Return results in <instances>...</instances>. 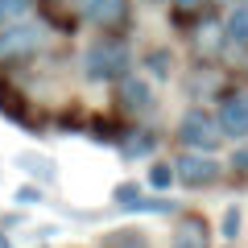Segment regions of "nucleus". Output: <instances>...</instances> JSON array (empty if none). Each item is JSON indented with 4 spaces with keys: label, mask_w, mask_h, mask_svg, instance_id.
Returning a JSON list of instances; mask_svg holds the SVG:
<instances>
[{
    "label": "nucleus",
    "mask_w": 248,
    "mask_h": 248,
    "mask_svg": "<svg viewBox=\"0 0 248 248\" xmlns=\"http://www.w3.org/2000/svg\"><path fill=\"white\" fill-rule=\"evenodd\" d=\"M75 66H79L83 83H91V87H112L120 75H128L137 66V50L128 42V33H99L79 50Z\"/></svg>",
    "instance_id": "1"
},
{
    "label": "nucleus",
    "mask_w": 248,
    "mask_h": 248,
    "mask_svg": "<svg viewBox=\"0 0 248 248\" xmlns=\"http://www.w3.org/2000/svg\"><path fill=\"white\" fill-rule=\"evenodd\" d=\"M54 29L46 25L42 17H25V21H13V25H0V66L13 71V66H29L37 62L54 42Z\"/></svg>",
    "instance_id": "2"
},
{
    "label": "nucleus",
    "mask_w": 248,
    "mask_h": 248,
    "mask_svg": "<svg viewBox=\"0 0 248 248\" xmlns=\"http://www.w3.org/2000/svg\"><path fill=\"white\" fill-rule=\"evenodd\" d=\"M174 141H178V149H190V153H219L228 145V137H223L219 120H215V108L190 104L174 120Z\"/></svg>",
    "instance_id": "3"
},
{
    "label": "nucleus",
    "mask_w": 248,
    "mask_h": 248,
    "mask_svg": "<svg viewBox=\"0 0 248 248\" xmlns=\"http://www.w3.org/2000/svg\"><path fill=\"white\" fill-rule=\"evenodd\" d=\"M112 112L128 124H149L157 116V91L137 66L112 83Z\"/></svg>",
    "instance_id": "4"
},
{
    "label": "nucleus",
    "mask_w": 248,
    "mask_h": 248,
    "mask_svg": "<svg viewBox=\"0 0 248 248\" xmlns=\"http://www.w3.org/2000/svg\"><path fill=\"white\" fill-rule=\"evenodd\" d=\"M79 25L95 33H128L133 29V0H75Z\"/></svg>",
    "instance_id": "5"
},
{
    "label": "nucleus",
    "mask_w": 248,
    "mask_h": 248,
    "mask_svg": "<svg viewBox=\"0 0 248 248\" xmlns=\"http://www.w3.org/2000/svg\"><path fill=\"white\" fill-rule=\"evenodd\" d=\"M223 178H228V170L219 166L215 153L178 149V157H174V182L178 186H186V190H215Z\"/></svg>",
    "instance_id": "6"
},
{
    "label": "nucleus",
    "mask_w": 248,
    "mask_h": 248,
    "mask_svg": "<svg viewBox=\"0 0 248 248\" xmlns=\"http://www.w3.org/2000/svg\"><path fill=\"white\" fill-rule=\"evenodd\" d=\"M215 120H219L228 141H244L248 137V83H232L215 99Z\"/></svg>",
    "instance_id": "7"
},
{
    "label": "nucleus",
    "mask_w": 248,
    "mask_h": 248,
    "mask_svg": "<svg viewBox=\"0 0 248 248\" xmlns=\"http://www.w3.org/2000/svg\"><path fill=\"white\" fill-rule=\"evenodd\" d=\"M0 116L13 124H21V128H29V133H42L46 128V116H37V104L21 91L17 79H9V75H0Z\"/></svg>",
    "instance_id": "8"
},
{
    "label": "nucleus",
    "mask_w": 248,
    "mask_h": 248,
    "mask_svg": "<svg viewBox=\"0 0 248 248\" xmlns=\"http://www.w3.org/2000/svg\"><path fill=\"white\" fill-rule=\"evenodd\" d=\"M170 248H215V223L203 211H178Z\"/></svg>",
    "instance_id": "9"
},
{
    "label": "nucleus",
    "mask_w": 248,
    "mask_h": 248,
    "mask_svg": "<svg viewBox=\"0 0 248 248\" xmlns=\"http://www.w3.org/2000/svg\"><path fill=\"white\" fill-rule=\"evenodd\" d=\"M157 145H161L157 128H149V124H128L124 137L116 141V153L124 161H149V157H157Z\"/></svg>",
    "instance_id": "10"
},
{
    "label": "nucleus",
    "mask_w": 248,
    "mask_h": 248,
    "mask_svg": "<svg viewBox=\"0 0 248 248\" xmlns=\"http://www.w3.org/2000/svg\"><path fill=\"white\" fill-rule=\"evenodd\" d=\"M137 71L145 75L149 83H170L178 75V58H174V50L170 46H145L141 54H137Z\"/></svg>",
    "instance_id": "11"
},
{
    "label": "nucleus",
    "mask_w": 248,
    "mask_h": 248,
    "mask_svg": "<svg viewBox=\"0 0 248 248\" xmlns=\"http://www.w3.org/2000/svg\"><path fill=\"white\" fill-rule=\"evenodd\" d=\"M13 166H17L29 182H37V186L58 182V161H54L50 153H42V149H21L17 157H13Z\"/></svg>",
    "instance_id": "12"
},
{
    "label": "nucleus",
    "mask_w": 248,
    "mask_h": 248,
    "mask_svg": "<svg viewBox=\"0 0 248 248\" xmlns=\"http://www.w3.org/2000/svg\"><path fill=\"white\" fill-rule=\"evenodd\" d=\"M33 17H42L46 25L54 29V33H75V29H79V17H75V0L71 4H66V0H37V13Z\"/></svg>",
    "instance_id": "13"
},
{
    "label": "nucleus",
    "mask_w": 248,
    "mask_h": 248,
    "mask_svg": "<svg viewBox=\"0 0 248 248\" xmlns=\"http://www.w3.org/2000/svg\"><path fill=\"white\" fill-rule=\"evenodd\" d=\"M128 128V120H120L116 112H87V124H83V133L99 145H116Z\"/></svg>",
    "instance_id": "14"
},
{
    "label": "nucleus",
    "mask_w": 248,
    "mask_h": 248,
    "mask_svg": "<svg viewBox=\"0 0 248 248\" xmlns=\"http://www.w3.org/2000/svg\"><path fill=\"white\" fill-rule=\"evenodd\" d=\"M99 248H153V240L137 223H124V228H108L99 236Z\"/></svg>",
    "instance_id": "15"
},
{
    "label": "nucleus",
    "mask_w": 248,
    "mask_h": 248,
    "mask_svg": "<svg viewBox=\"0 0 248 248\" xmlns=\"http://www.w3.org/2000/svg\"><path fill=\"white\" fill-rule=\"evenodd\" d=\"M182 207L174 203L170 195H141L133 207H128V215H178Z\"/></svg>",
    "instance_id": "16"
},
{
    "label": "nucleus",
    "mask_w": 248,
    "mask_h": 248,
    "mask_svg": "<svg viewBox=\"0 0 248 248\" xmlns=\"http://www.w3.org/2000/svg\"><path fill=\"white\" fill-rule=\"evenodd\" d=\"M170 9H174V25L186 29L195 17H203V13H215V0H170Z\"/></svg>",
    "instance_id": "17"
},
{
    "label": "nucleus",
    "mask_w": 248,
    "mask_h": 248,
    "mask_svg": "<svg viewBox=\"0 0 248 248\" xmlns=\"http://www.w3.org/2000/svg\"><path fill=\"white\" fill-rule=\"evenodd\" d=\"M240 236H244V207L228 203L223 215H219V240H223V244H236Z\"/></svg>",
    "instance_id": "18"
},
{
    "label": "nucleus",
    "mask_w": 248,
    "mask_h": 248,
    "mask_svg": "<svg viewBox=\"0 0 248 248\" xmlns=\"http://www.w3.org/2000/svg\"><path fill=\"white\" fill-rule=\"evenodd\" d=\"M145 186L149 190H170L174 186V161H161V157H149V174H145Z\"/></svg>",
    "instance_id": "19"
},
{
    "label": "nucleus",
    "mask_w": 248,
    "mask_h": 248,
    "mask_svg": "<svg viewBox=\"0 0 248 248\" xmlns=\"http://www.w3.org/2000/svg\"><path fill=\"white\" fill-rule=\"evenodd\" d=\"M141 195H145V182L124 178V182H116V186H112V207H116V211H128V207H133Z\"/></svg>",
    "instance_id": "20"
},
{
    "label": "nucleus",
    "mask_w": 248,
    "mask_h": 248,
    "mask_svg": "<svg viewBox=\"0 0 248 248\" xmlns=\"http://www.w3.org/2000/svg\"><path fill=\"white\" fill-rule=\"evenodd\" d=\"M223 170H228L240 186H248V137H244V141H236V149L228 153V166H223Z\"/></svg>",
    "instance_id": "21"
},
{
    "label": "nucleus",
    "mask_w": 248,
    "mask_h": 248,
    "mask_svg": "<svg viewBox=\"0 0 248 248\" xmlns=\"http://www.w3.org/2000/svg\"><path fill=\"white\" fill-rule=\"evenodd\" d=\"M37 13V0H0V25H13V21H25Z\"/></svg>",
    "instance_id": "22"
},
{
    "label": "nucleus",
    "mask_w": 248,
    "mask_h": 248,
    "mask_svg": "<svg viewBox=\"0 0 248 248\" xmlns=\"http://www.w3.org/2000/svg\"><path fill=\"white\" fill-rule=\"evenodd\" d=\"M13 203H17V207H37V203H42V186H37V182H21L17 190H13Z\"/></svg>",
    "instance_id": "23"
},
{
    "label": "nucleus",
    "mask_w": 248,
    "mask_h": 248,
    "mask_svg": "<svg viewBox=\"0 0 248 248\" xmlns=\"http://www.w3.org/2000/svg\"><path fill=\"white\" fill-rule=\"evenodd\" d=\"M0 248H13V240H9V232L0 228Z\"/></svg>",
    "instance_id": "24"
},
{
    "label": "nucleus",
    "mask_w": 248,
    "mask_h": 248,
    "mask_svg": "<svg viewBox=\"0 0 248 248\" xmlns=\"http://www.w3.org/2000/svg\"><path fill=\"white\" fill-rule=\"evenodd\" d=\"M149 4H157V0H149Z\"/></svg>",
    "instance_id": "25"
}]
</instances>
